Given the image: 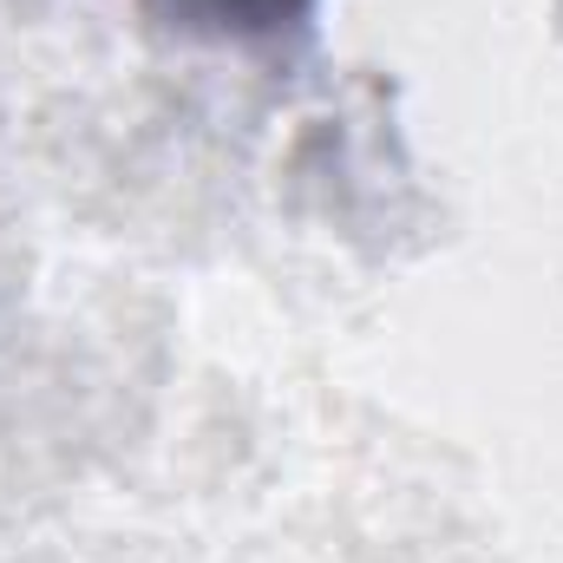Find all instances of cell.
I'll return each instance as SVG.
<instances>
[{
	"instance_id": "6da1fadb",
	"label": "cell",
	"mask_w": 563,
	"mask_h": 563,
	"mask_svg": "<svg viewBox=\"0 0 563 563\" xmlns=\"http://www.w3.org/2000/svg\"><path fill=\"white\" fill-rule=\"evenodd\" d=\"M203 20H223V26H243V33H276L288 20H308L314 0H177Z\"/></svg>"
}]
</instances>
